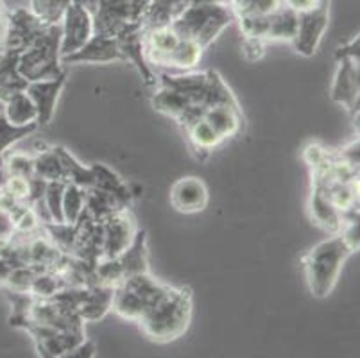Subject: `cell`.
<instances>
[{
  "instance_id": "1",
  "label": "cell",
  "mask_w": 360,
  "mask_h": 358,
  "mask_svg": "<svg viewBox=\"0 0 360 358\" xmlns=\"http://www.w3.org/2000/svg\"><path fill=\"white\" fill-rule=\"evenodd\" d=\"M194 315V294L192 288L170 285L169 290L158 300L142 319L140 330L147 339L156 344H169L178 340L191 328Z\"/></svg>"
},
{
  "instance_id": "2",
  "label": "cell",
  "mask_w": 360,
  "mask_h": 358,
  "mask_svg": "<svg viewBox=\"0 0 360 358\" xmlns=\"http://www.w3.org/2000/svg\"><path fill=\"white\" fill-rule=\"evenodd\" d=\"M355 255L345 238L335 233L328 238L321 241L312 249L303 255L301 267L305 274L307 287L314 298H328L339 281L342 265L346 264L349 256Z\"/></svg>"
},
{
  "instance_id": "3",
  "label": "cell",
  "mask_w": 360,
  "mask_h": 358,
  "mask_svg": "<svg viewBox=\"0 0 360 358\" xmlns=\"http://www.w3.org/2000/svg\"><path fill=\"white\" fill-rule=\"evenodd\" d=\"M233 22L235 13L230 6L199 2L188 6L170 25L181 38L195 41L206 51Z\"/></svg>"
},
{
  "instance_id": "4",
  "label": "cell",
  "mask_w": 360,
  "mask_h": 358,
  "mask_svg": "<svg viewBox=\"0 0 360 358\" xmlns=\"http://www.w3.org/2000/svg\"><path fill=\"white\" fill-rule=\"evenodd\" d=\"M170 285L156 280L150 272L129 276L113 290L111 312L120 319L139 323L143 315L158 303V300L169 290Z\"/></svg>"
},
{
  "instance_id": "5",
  "label": "cell",
  "mask_w": 360,
  "mask_h": 358,
  "mask_svg": "<svg viewBox=\"0 0 360 358\" xmlns=\"http://www.w3.org/2000/svg\"><path fill=\"white\" fill-rule=\"evenodd\" d=\"M16 67L27 83L54 79L65 72L61 65V24L47 25L44 32L18 54Z\"/></svg>"
},
{
  "instance_id": "6",
  "label": "cell",
  "mask_w": 360,
  "mask_h": 358,
  "mask_svg": "<svg viewBox=\"0 0 360 358\" xmlns=\"http://www.w3.org/2000/svg\"><path fill=\"white\" fill-rule=\"evenodd\" d=\"M140 272H150L146 229H139L135 241L131 242L129 248L120 252L119 256L103 258L96 264L97 283L110 285L113 288L127 280L129 276L140 274Z\"/></svg>"
},
{
  "instance_id": "7",
  "label": "cell",
  "mask_w": 360,
  "mask_h": 358,
  "mask_svg": "<svg viewBox=\"0 0 360 358\" xmlns=\"http://www.w3.org/2000/svg\"><path fill=\"white\" fill-rule=\"evenodd\" d=\"M330 25V0H319L316 8L297 15L296 36L290 41L294 52L303 58H312L319 49Z\"/></svg>"
},
{
  "instance_id": "8",
  "label": "cell",
  "mask_w": 360,
  "mask_h": 358,
  "mask_svg": "<svg viewBox=\"0 0 360 358\" xmlns=\"http://www.w3.org/2000/svg\"><path fill=\"white\" fill-rule=\"evenodd\" d=\"M337 70L330 87V98L345 108L356 120L359 126V103H360V58L353 56H335Z\"/></svg>"
},
{
  "instance_id": "9",
  "label": "cell",
  "mask_w": 360,
  "mask_h": 358,
  "mask_svg": "<svg viewBox=\"0 0 360 358\" xmlns=\"http://www.w3.org/2000/svg\"><path fill=\"white\" fill-rule=\"evenodd\" d=\"M101 224H103V258H115L126 251L140 229L131 208L119 210L101 221Z\"/></svg>"
},
{
  "instance_id": "10",
  "label": "cell",
  "mask_w": 360,
  "mask_h": 358,
  "mask_svg": "<svg viewBox=\"0 0 360 358\" xmlns=\"http://www.w3.org/2000/svg\"><path fill=\"white\" fill-rule=\"evenodd\" d=\"M44 24L29 8L8 9V29L2 49L22 54L38 36L44 32Z\"/></svg>"
},
{
  "instance_id": "11",
  "label": "cell",
  "mask_w": 360,
  "mask_h": 358,
  "mask_svg": "<svg viewBox=\"0 0 360 358\" xmlns=\"http://www.w3.org/2000/svg\"><path fill=\"white\" fill-rule=\"evenodd\" d=\"M110 65V63H124V56L120 51L117 36L94 34L79 51L61 58L63 67L70 65Z\"/></svg>"
},
{
  "instance_id": "12",
  "label": "cell",
  "mask_w": 360,
  "mask_h": 358,
  "mask_svg": "<svg viewBox=\"0 0 360 358\" xmlns=\"http://www.w3.org/2000/svg\"><path fill=\"white\" fill-rule=\"evenodd\" d=\"M91 36H94L91 15L74 0L61 20V58L79 51Z\"/></svg>"
},
{
  "instance_id": "13",
  "label": "cell",
  "mask_w": 360,
  "mask_h": 358,
  "mask_svg": "<svg viewBox=\"0 0 360 358\" xmlns=\"http://www.w3.org/2000/svg\"><path fill=\"white\" fill-rule=\"evenodd\" d=\"M170 205L183 215H194L205 212L210 203V192L202 179L195 176H186L178 179L170 188Z\"/></svg>"
},
{
  "instance_id": "14",
  "label": "cell",
  "mask_w": 360,
  "mask_h": 358,
  "mask_svg": "<svg viewBox=\"0 0 360 358\" xmlns=\"http://www.w3.org/2000/svg\"><path fill=\"white\" fill-rule=\"evenodd\" d=\"M67 84V70L61 72L58 77L45 79V81H32L27 84L25 91L34 103L38 111V126H47L56 113V106L60 95Z\"/></svg>"
},
{
  "instance_id": "15",
  "label": "cell",
  "mask_w": 360,
  "mask_h": 358,
  "mask_svg": "<svg viewBox=\"0 0 360 358\" xmlns=\"http://www.w3.org/2000/svg\"><path fill=\"white\" fill-rule=\"evenodd\" d=\"M307 210H309V217L314 226H317L319 229L328 233V235H335V233L340 231L342 213L332 205L330 197L326 196L325 186L321 185V183L312 181Z\"/></svg>"
},
{
  "instance_id": "16",
  "label": "cell",
  "mask_w": 360,
  "mask_h": 358,
  "mask_svg": "<svg viewBox=\"0 0 360 358\" xmlns=\"http://www.w3.org/2000/svg\"><path fill=\"white\" fill-rule=\"evenodd\" d=\"M206 122L210 124L212 129L221 136L222 142H228L231 138L238 136L244 129V111L240 106L231 104H214L208 106L201 113Z\"/></svg>"
},
{
  "instance_id": "17",
  "label": "cell",
  "mask_w": 360,
  "mask_h": 358,
  "mask_svg": "<svg viewBox=\"0 0 360 358\" xmlns=\"http://www.w3.org/2000/svg\"><path fill=\"white\" fill-rule=\"evenodd\" d=\"M113 290L115 288L110 285L94 283L83 287V295H81L79 307H77V315L83 323H97L104 319L111 312L113 305Z\"/></svg>"
},
{
  "instance_id": "18",
  "label": "cell",
  "mask_w": 360,
  "mask_h": 358,
  "mask_svg": "<svg viewBox=\"0 0 360 358\" xmlns=\"http://www.w3.org/2000/svg\"><path fill=\"white\" fill-rule=\"evenodd\" d=\"M297 13L281 6L276 11L262 18L260 39L265 44H290L296 36Z\"/></svg>"
},
{
  "instance_id": "19",
  "label": "cell",
  "mask_w": 360,
  "mask_h": 358,
  "mask_svg": "<svg viewBox=\"0 0 360 358\" xmlns=\"http://www.w3.org/2000/svg\"><path fill=\"white\" fill-rule=\"evenodd\" d=\"M183 133H185V140L188 143V149L192 151L198 160H206L210 156L219 146H222V140L205 118L199 115V117L192 118L188 122H185L181 126Z\"/></svg>"
},
{
  "instance_id": "20",
  "label": "cell",
  "mask_w": 360,
  "mask_h": 358,
  "mask_svg": "<svg viewBox=\"0 0 360 358\" xmlns=\"http://www.w3.org/2000/svg\"><path fill=\"white\" fill-rule=\"evenodd\" d=\"M205 49L199 47L195 41L181 38L176 49L170 52L162 63V67L156 72H172V74H181V72L195 70L201 63Z\"/></svg>"
},
{
  "instance_id": "21",
  "label": "cell",
  "mask_w": 360,
  "mask_h": 358,
  "mask_svg": "<svg viewBox=\"0 0 360 358\" xmlns=\"http://www.w3.org/2000/svg\"><path fill=\"white\" fill-rule=\"evenodd\" d=\"M191 4L192 0H150L140 18V24L143 29L170 25Z\"/></svg>"
},
{
  "instance_id": "22",
  "label": "cell",
  "mask_w": 360,
  "mask_h": 358,
  "mask_svg": "<svg viewBox=\"0 0 360 358\" xmlns=\"http://www.w3.org/2000/svg\"><path fill=\"white\" fill-rule=\"evenodd\" d=\"M18 54L0 49V103H8L13 95L27 88V81L18 72Z\"/></svg>"
},
{
  "instance_id": "23",
  "label": "cell",
  "mask_w": 360,
  "mask_h": 358,
  "mask_svg": "<svg viewBox=\"0 0 360 358\" xmlns=\"http://www.w3.org/2000/svg\"><path fill=\"white\" fill-rule=\"evenodd\" d=\"M90 169L91 174H94V186L104 190V192L113 193L122 205L131 206V203H133V192H131L129 185L124 181L115 170H111L104 163H91Z\"/></svg>"
},
{
  "instance_id": "24",
  "label": "cell",
  "mask_w": 360,
  "mask_h": 358,
  "mask_svg": "<svg viewBox=\"0 0 360 358\" xmlns=\"http://www.w3.org/2000/svg\"><path fill=\"white\" fill-rule=\"evenodd\" d=\"M122 208H131V206L122 205L113 193L104 192L97 186L84 188V210L91 219L101 222Z\"/></svg>"
},
{
  "instance_id": "25",
  "label": "cell",
  "mask_w": 360,
  "mask_h": 358,
  "mask_svg": "<svg viewBox=\"0 0 360 358\" xmlns=\"http://www.w3.org/2000/svg\"><path fill=\"white\" fill-rule=\"evenodd\" d=\"M54 149L58 158H60L65 183H74V185L81 186V188H90V186H94V174H91L90 165L84 167L83 163H81L70 151L65 149L63 146H54Z\"/></svg>"
},
{
  "instance_id": "26",
  "label": "cell",
  "mask_w": 360,
  "mask_h": 358,
  "mask_svg": "<svg viewBox=\"0 0 360 358\" xmlns=\"http://www.w3.org/2000/svg\"><path fill=\"white\" fill-rule=\"evenodd\" d=\"M4 117L8 118L13 126H29V124H38V111H36L32 98L27 91L13 95L8 103H4Z\"/></svg>"
},
{
  "instance_id": "27",
  "label": "cell",
  "mask_w": 360,
  "mask_h": 358,
  "mask_svg": "<svg viewBox=\"0 0 360 358\" xmlns=\"http://www.w3.org/2000/svg\"><path fill=\"white\" fill-rule=\"evenodd\" d=\"M38 124H29V126H13L4 113H0V169L4 167V158L15 143L27 138L29 134L38 129Z\"/></svg>"
},
{
  "instance_id": "28",
  "label": "cell",
  "mask_w": 360,
  "mask_h": 358,
  "mask_svg": "<svg viewBox=\"0 0 360 358\" xmlns=\"http://www.w3.org/2000/svg\"><path fill=\"white\" fill-rule=\"evenodd\" d=\"M34 156V177H40L44 181H63V170H61L60 158L56 154L54 147L38 151Z\"/></svg>"
},
{
  "instance_id": "29",
  "label": "cell",
  "mask_w": 360,
  "mask_h": 358,
  "mask_svg": "<svg viewBox=\"0 0 360 358\" xmlns=\"http://www.w3.org/2000/svg\"><path fill=\"white\" fill-rule=\"evenodd\" d=\"M74 0H29V9L34 13L44 24H61L68 6Z\"/></svg>"
},
{
  "instance_id": "30",
  "label": "cell",
  "mask_w": 360,
  "mask_h": 358,
  "mask_svg": "<svg viewBox=\"0 0 360 358\" xmlns=\"http://www.w3.org/2000/svg\"><path fill=\"white\" fill-rule=\"evenodd\" d=\"M237 18H257L267 16L281 8V0H233L230 6Z\"/></svg>"
},
{
  "instance_id": "31",
  "label": "cell",
  "mask_w": 360,
  "mask_h": 358,
  "mask_svg": "<svg viewBox=\"0 0 360 358\" xmlns=\"http://www.w3.org/2000/svg\"><path fill=\"white\" fill-rule=\"evenodd\" d=\"M84 212V188L67 183L63 192V219L68 224H74Z\"/></svg>"
},
{
  "instance_id": "32",
  "label": "cell",
  "mask_w": 360,
  "mask_h": 358,
  "mask_svg": "<svg viewBox=\"0 0 360 358\" xmlns=\"http://www.w3.org/2000/svg\"><path fill=\"white\" fill-rule=\"evenodd\" d=\"M4 170L8 176H22L34 177V156L31 153H22V151H13L4 158Z\"/></svg>"
},
{
  "instance_id": "33",
  "label": "cell",
  "mask_w": 360,
  "mask_h": 358,
  "mask_svg": "<svg viewBox=\"0 0 360 358\" xmlns=\"http://www.w3.org/2000/svg\"><path fill=\"white\" fill-rule=\"evenodd\" d=\"M65 181H49L45 188V208H47L51 222H65L63 219V192Z\"/></svg>"
},
{
  "instance_id": "34",
  "label": "cell",
  "mask_w": 360,
  "mask_h": 358,
  "mask_svg": "<svg viewBox=\"0 0 360 358\" xmlns=\"http://www.w3.org/2000/svg\"><path fill=\"white\" fill-rule=\"evenodd\" d=\"M4 188L11 193L13 197H16L18 201H27L29 196H31V179L22 176H8L6 177Z\"/></svg>"
},
{
  "instance_id": "35",
  "label": "cell",
  "mask_w": 360,
  "mask_h": 358,
  "mask_svg": "<svg viewBox=\"0 0 360 358\" xmlns=\"http://www.w3.org/2000/svg\"><path fill=\"white\" fill-rule=\"evenodd\" d=\"M265 47H267V44H264L262 39L242 38V56H244L248 61H258V59L264 58Z\"/></svg>"
},
{
  "instance_id": "36",
  "label": "cell",
  "mask_w": 360,
  "mask_h": 358,
  "mask_svg": "<svg viewBox=\"0 0 360 358\" xmlns=\"http://www.w3.org/2000/svg\"><path fill=\"white\" fill-rule=\"evenodd\" d=\"M96 351L97 347L96 344H94V340L84 339L81 340L77 346L72 347V350L67 353V357L68 358H94L96 357Z\"/></svg>"
},
{
  "instance_id": "37",
  "label": "cell",
  "mask_w": 360,
  "mask_h": 358,
  "mask_svg": "<svg viewBox=\"0 0 360 358\" xmlns=\"http://www.w3.org/2000/svg\"><path fill=\"white\" fill-rule=\"evenodd\" d=\"M317 4H319V0H281V6H285L290 11L297 13V15L316 8Z\"/></svg>"
},
{
  "instance_id": "38",
  "label": "cell",
  "mask_w": 360,
  "mask_h": 358,
  "mask_svg": "<svg viewBox=\"0 0 360 358\" xmlns=\"http://www.w3.org/2000/svg\"><path fill=\"white\" fill-rule=\"evenodd\" d=\"M13 233H15V229H13L11 217L0 210V236H9L13 235Z\"/></svg>"
},
{
  "instance_id": "39",
  "label": "cell",
  "mask_w": 360,
  "mask_h": 358,
  "mask_svg": "<svg viewBox=\"0 0 360 358\" xmlns=\"http://www.w3.org/2000/svg\"><path fill=\"white\" fill-rule=\"evenodd\" d=\"M6 29H8V9L4 6V0H0V49L4 44Z\"/></svg>"
},
{
  "instance_id": "40",
  "label": "cell",
  "mask_w": 360,
  "mask_h": 358,
  "mask_svg": "<svg viewBox=\"0 0 360 358\" xmlns=\"http://www.w3.org/2000/svg\"><path fill=\"white\" fill-rule=\"evenodd\" d=\"M15 269V265L11 262L0 258V288H4L6 283H8V278L11 274V271Z\"/></svg>"
},
{
  "instance_id": "41",
  "label": "cell",
  "mask_w": 360,
  "mask_h": 358,
  "mask_svg": "<svg viewBox=\"0 0 360 358\" xmlns=\"http://www.w3.org/2000/svg\"><path fill=\"white\" fill-rule=\"evenodd\" d=\"M199 2H210V4L231 6V2H233V0H192V4H199Z\"/></svg>"
},
{
  "instance_id": "42",
  "label": "cell",
  "mask_w": 360,
  "mask_h": 358,
  "mask_svg": "<svg viewBox=\"0 0 360 358\" xmlns=\"http://www.w3.org/2000/svg\"><path fill=\"white\" fill-rule=\"evenodd\" d=\"M6 177H8V174H6L4 167H2V169H0V188H2V186H4V183H6Z\"/></svg>"
}]
</instances>
